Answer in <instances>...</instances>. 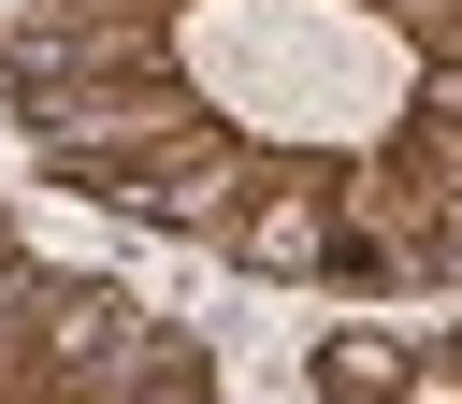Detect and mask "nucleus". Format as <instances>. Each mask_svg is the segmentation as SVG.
Masks as SVG:
<instances>
[{
    "instance_id": "1",
    "label": "nucleus",
    "mask_w": 462,
    "mask_h": 404,
    "mask_svg": "<svg viewBox=\"0 0 462 404\" xmlns=\"http://www.w3.org/2000/svg\"><path fill=\"white\" fill-rule=\"evenodd\" d=\"M188 72H202L231 115L332 144V130H361V115H375L390 43H375L346 0H202V14H188Z\"/></svg>"
}]
</instances>
